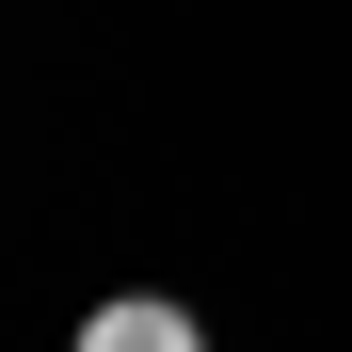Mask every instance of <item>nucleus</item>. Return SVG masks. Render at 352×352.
<instances>
[{"label":"nucleus","mask_w":352,"mask_h":352,"mask_svg":"<svg viewBox=\"0 0 352 352\" xmlns=\"http://www.w3.org/2000/svg\"><path fill=\"white\" fill-rule=\"evenodd\" d=\"M65 352H208V320L176 305V288H96V305H80V336H65Z\"/></svg>","instance_id":"f257e3e1"}]
</instances>
